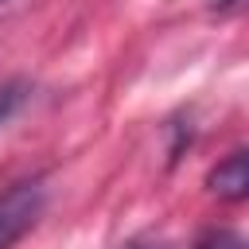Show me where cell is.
Masks as SVG:
<instances>
[{"label":"cell","mask_w":249,"mask_h":249,"mask_svg":"<svg viewBox=\"0 0 249 249\" xmlns=\"http://www.w3.org/2000/svg\"><path fill=\"white\" fill-rule=\"evenodd\" d=\"M43 210V187L39 183H23L16 191H8L0 198V249H12L39 218Z\"/></svg>","instance_id":"obj_1"},{"label":"cell","mask_w":249,"mask_h":249,"mask_svg":"<svg viewBox=\"0 0 249 249\" xmlns=\"http://www.w3.org/2000/svg\"><path fill=\"white\" fill-rule=\"evenodd\" d=\"M206 187L218 195V198H249V152H233L226 156L210 175H206Z\"/></svg>","instance_id":"obj_2"},{"label":"cell","mask_w":249,"mask_h":249,"mask_svg":"<svg viewBox=\"0 0 249 249\" xmlns=\"http://www.w3.org/2000/svg\"><path fill=\"white\" fill-rule=\"evenodd\" d=\"M195 249H249V237H241L233 230H210Z\"/></svg>","instance_id":"obj_3"},{"label":"cell","mask_w":249,"mask_h":249,"mask_svg":"<svg viewBox=\"0 0 249 249\" xmlns=\"http://www.w3.org/2000/svg\"><path fill=\"white\" fill-rule=\"evenodd\" d=\"M19 101H23V86H19V82H12V86H4V89H0V124L16 113V105H19Z\"/></svg>","instance_id":"obj_4"},{"label":"cell","mask_w":249,"mask_h":249,"mask_svg":"<svg viewBox=\"0 0 249 249\" xmlns=\"http://www.w3.org/2000/svg\"><path fill=\"white\" fill-rule=\"evenodd\" d=\"M214 8H230V4H237V0H210Z\"/></svg>","instance_id":"obj_5"}]
</instances>
